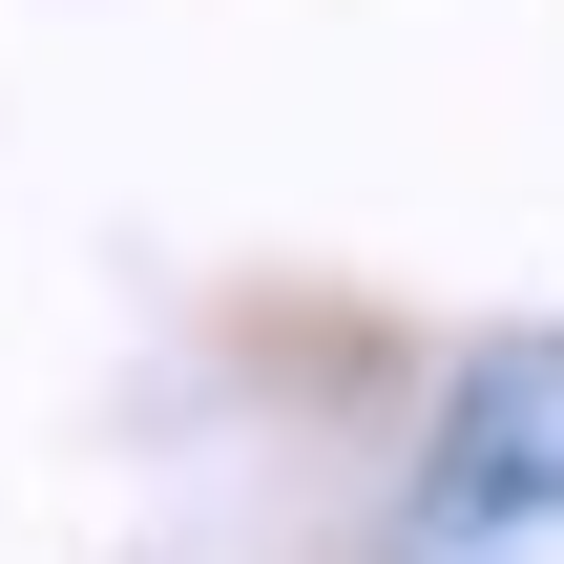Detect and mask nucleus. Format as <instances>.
I'll return each instance as SVG.
<instances>
[{
    "label": "nucleus",
    "instance_id": "nucleus-1",
    "mask_svg": "<svg viewBox=\"0 0 564 564\" xmlns=\"http://www.w3.org/2000/svg\"><path fill=\"white\" fill-rule=\"evenodd\" d=\"M440 544H523V523H564V335H502L460 398H440Z\"/></svg>",
    "mask_w": 564,
    "mask_h": 564
}]
</instances>
